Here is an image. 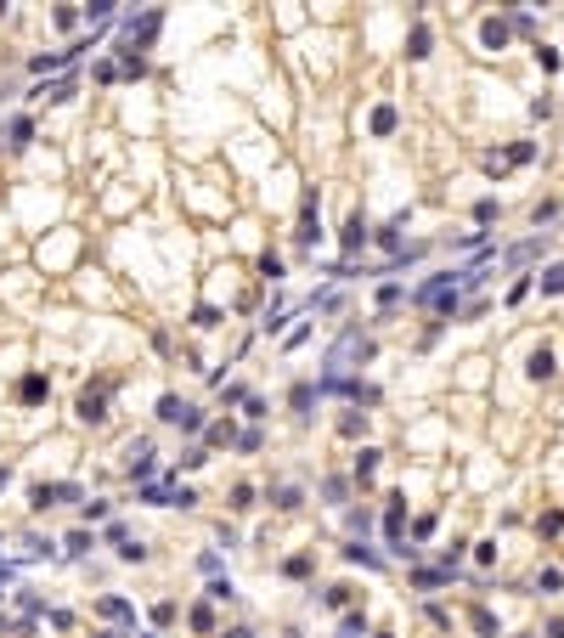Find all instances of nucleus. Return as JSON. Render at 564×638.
Listing matches in <instances>:
<instances>
[{"label":"nucleus","instance_id":"obj_1","mask_svg":"<svg viewBox=\"0 0 564 638\" xmlns=\"http://www.w3.org/2000/svg\"><path fill=\"white\" fill-rule=\"evenodd\" d=\"M108 390H113V378H102L96 390L79 396V418H85V423H102V418H108Z\"/></svg>","mask_w":564,"mask_h":638},{"label":"nucleus","instance_id":"obj_2","mask_svg":"<svg viewBox=\"0 0 564 638\" xmlns=\"http://www.w3.org/2000/svg\"><path fill=\"white\" fill-rule=\"evenodd\" d=\"M62 497H79V486H34V508H51Z\"/></svg>","mask_w":564,"mask_h":638},{"label":"nucleus","instance_id":"obj_3","mask_svg":"<svg viewBox=\"0 0 564 638\" xmlns=\"http://www.w3.org/2000/svg\"><path fill=\"white\" fill-rule=\"evenodd\" d=\"M361 243H367V221H361V215H350V226H344V249L356 254Z\"/></svg>","mask_w":564,"mask_h":638},{"label":"nucleus","instance_id":"obj_4","mask_svg":"<svg viewBox=\"0 0 564 638\" xmlns=\"http://www.w3.org/2000/svg\"><path fill=\"white\" fill-rule=\"evenodd\" d=\"M316 396H322V385H293V412H311Z\"/></svg>","mask_w":564,"mask_h":638},{"label":"nucleus","instance_id":"obj_5","mask_svg":"<svg viewBox=\"0 0 564 638\" xmlns=\"http://www.w3.org/2000/svg\"><path fill=\"white\" fill-rule=\"evenodd\" d=\"M158 418H164V423H181V418H187V401H176V396H164V401H158Z\"/></svg>","mask_w":564,"mask_h":638},{"label":"nucleus","instance_id":"obj_6","mask_svg":"<svg viewBox=\"0 0 564 638\" xmlns=\"http://www.w3.org/2000/svg\"><path fill=\"white\" fill-rule=\"evenodd\" d=\"M468 621H474V632H486V638H497V616H491V610H480V605H474V610H468Z\"/></svg>","mask_w":564,"mask_h":638},{"label":"nucleus","instance_id":"obj_7","mask_svg":"<svg viewBox=\"0 0 564 638\" xmlns=\"http://www.w3.org/2000/svg\"><path fill=\"white\" fill-rule=\"evenodd\" d=\"M553 373V351L542 345V351H531V378H547Z\"/></svg>","mask_w":564,"mask_h":638},{"label":"nucleus","instance_id":"obj_8","mask_svg":"<svg viewBox=\"0 0 564 638\" xmlns=\"http://www.w3.org/2000/svg\"><path fill=\"white\" fill-rule=\"evenodd\" d=\"M373 131H378V136H389V131H395V108H389V102L373 113Z\"/></svg>","mask_w":564,"mask_h":638},{"label":"nucleus","instance_id":"obj_9","mask_svg":"<svg viewBox=\"0 0 564 638\" xmlns=\"http://www.w3.org/2000/svg\"><path fill=\"white\" fill-rule=\"evenodd\" d=\"M17 396H23V401H40V396H46V378H40V373H28V378H23V390H17Z\"/></svg>","mask_w":564,"mask_h":638},{"label":"nucleus","instance_id":"obj_10","mask_svg":"<svg viewBox=\"0 0 564 638\" xmlns=\"http://www.w3.org/2000/svg\"><path fill=\"white\" fill-rule=\"evenodd\" d=\"M96 610H102V616H113V621H130V605H124V599H102Z\"/></svg>","mask_w":564,"mask_h":638},{"label":"nucleus","instance_id":"obj_11","mask_svg":"<svg viewBox=\"0 0 564 638\" xmlns=\"http://www.w3.org/2000/svg\"><path fill=\"white\" fill-rule=\"evenodd\" d=\"M486 46H491V51L508 46V23H486Z\"/></svg>","mask_w":564,"mask_h":638},{"label":"nucleus","instance_id":"obj_12","mask_svg":"<svg viewBox=\"0 0 564 638\" xmlns=\"http://www.w3.org/2000/svg\"><path fill=\"white\" fill-rule=\"evenodd\" d=\"M85 548H96V537H91V531H74V537H68V554H85Z\"/></svg>","mask_w":564,"mask_h":638},{"label":"nucleus","instance_id":"obj_13","mask_svg":"<svg viewBox=\"0 0 564 638\" xmlns=\"http://www.w3.org/2000/svg\"><path fill=\"white\" fill-rule=\"evenodd\" d=\"M361 632H367V621H361V616H344V627H339V638H361Z\"/></svg>","mask_w":564,"mask_h":638},{"label":"nucleus","instance_id":"obj_14","mask_svg":"<svg viewBox=\"0 0 564 638\" xmlns=\"http://www.w3.org/2000/svg\"><path fill=\"white\" fill-rule=\"evenodd\" d=\"M558 288H564V266H553V271L542 277V294H558Z\"/></svg>","mask_w":564,"mask_h":638},{"label":"nucleus","instance_id":"obj_15","mask_svg":"<svg viewBox=\"0 0 564 638\" xmlns=\"http://www.w3.org/2000/svg\"><path fill=\"white\" fill-rule=\"evenodd\" d=\"M373 469H378V452H361V457H356V475H361V480H367V475H373Z\"/></svg>","mask_w":564,"mask_h":638},{"label":"nucleus","instance_id":"obj_16","mask_svg":"<svg viewBox=\"0 0 564 638\" xmlns=\"http://www.w3.org/2000/svg\"><path fill=\"white\" fill-rule=\"evenodd\" d=\"M282 571H288V576H305V571H311V554H293V560H288Z\"/></svg>","mask_w":564,"mask_h":638},{"label":"nucleus","instance_id":"obj_17","mask_svg":"<svg viewBox=\"0 0 564 638\" xmlns=\"http://www.w3.org/2000/svg\"><path fill=\"white\" fill-rule=\"evenodd\" d=\"M277 508H299V492H293V486H277Z\"/></svg>","mask_w":564,"mask_h":638},{"label":"nucleus","instance_id":"obj_18","mask_svg":"<svg viewBox=\"0 0 564 638\" xmlns=\"http://www.w3.org/2000/svg\"><path fill=\"white\" fill-rule=\"evenodd\" d=\"M547 638H564V621H558V616L547 621Z\"/></svg>","mask_w":564,"mask_h":638},{"label":"nucleus","instance_id":"obj_19","mask_svg":"<svg viewBox=\"0 0 564 638\" xmlns=\"http://www.w3.org/2000/svg\"><path fill=\"white\" fill-rule=\"evenodd\" d=\"M226 638H254V632H248V627H232V632H226Z\"/></svg>","mask_w":564,"mask_h":638},{"label":"nucleus","instance_id":"obj_20","mask_svg":"<svg viewBox=\"0 0 564 638\" xmlns=\"http://www.w3.org/2000/svg\"><path fill=\"white\" fill-rule=\"evenodd\" d=\"M6 480H12V475H6V469H0V486H6Z\"/></svg>","mask_w":564,"mask_h":638}]
</instances>
